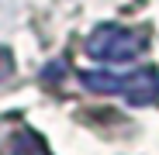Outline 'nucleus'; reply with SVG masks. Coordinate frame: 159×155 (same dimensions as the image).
Returning <instances> with one entry per match:
<instances>
[{
  "instance_id": "7ed1b4c3",
  "label": "nucleus",
  "mask_w": 159,
  "mask_h": 155,
  "mask_svg": "<svg viewBox=\"0 0 159 155\" xmlns=\"http://www.w3.org/2000/svg\"><path fill=\"white\" fill-rule=\"evenodd\" d=\"M0 155H48L45 141L31 131H21L14 138H7V148H0Z\"/></svg>"
},
{
  "instance_id": "f257e3e1",
  "label": "nucleus",
  "mask_w": 159,
  "mask_h": 155,
  "mask_svg": "<svg viewBox=\"0 0 159 155\" xmlns=\"http://www.w3.org/2000/svg\"><path fill=\"white\" fill-rule=\"evenodd\" d=\"M145 52V35L121 24H100L87 38V55L100 62H131Z\"/></svg>"
},
{
  "instance_id": "f03ea898",
  "label": "nucleus",
  "mask_w": 159,
  "mask_h": 155,
  "mask_svg": "<svg viewBox=\"0 0 159 155\" xmlns=\"http://www.w3.org/2000/svg\"><path fill=\"white\" fill-rule=\"evenodd\" d=\"M118 93L128 103H135V107L159 100V72L156 69H139L131 76H118Z\"/></svg>"
},
{
  "instance_id": "20e7f679",
  "label": "nucleus",
  "mask_w": 159,
  "mask_h": 155,
  "mask_svg": "<svg viewBox=\"0 0 159 155\" xmlns=\"http://www.w3.org/2000/svg\"><path fill=\"white\" fill-rule=\"evenodd\" d=\"M11 48H0V80H4V76H11Z\"/></svg>"
}]
</instances>
